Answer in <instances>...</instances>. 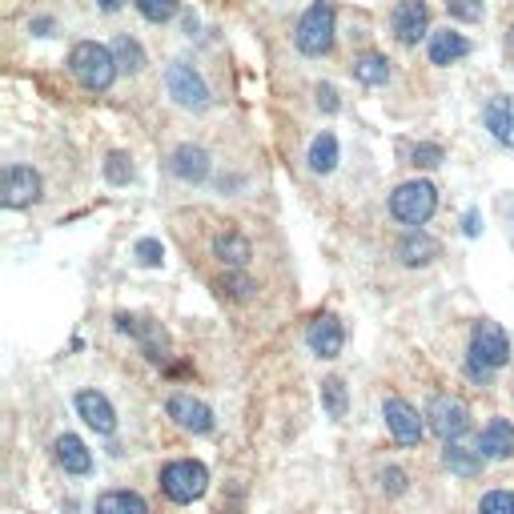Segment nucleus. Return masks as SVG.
Here are the masks:
<instances>
[{
  "label": "nucleus",
  "mask_w": 514,
  "mask_h": 514,
  "mask_svg": "<svg viewBox=\"0 0 514 514\" xmlns=\"http://www.w3.org/2000/svg\"><path fill=\"white\" fill-rule=\"evenodd\" d=\"M165 410H169V418H173L181 430H189V434H209V430H213V410H209L205 402H197L193 394H173Z\"/></svg>",
  "instance_id": "obj_11"
},
{
  "label": "nucleus",
  "mask_w": 514,
  "mask_h": 514,
  "mask_svg": "<svg viewBox=\"0 0 514 514\" xmlns=\"http://www.w3.org/2000/svg\"><path fill=\"white\" fill-rule=\"evenodd\" d=\"M506 53L514 57V29H510V37H506Z\"/></svg>",
  "instance_id": "obj_40"
},
{
  "label": "nucleus",
  "mask_w": 514,
  "mask_h": 514,
  "mask_svg": "<svg viewBox=\"0 0 514 514\" xmlns=\"http://www.w3.org/2000/svg\"><path fill=\"white\" fill-rule=\"evenodd\" d=\"M137 262H141L145 270L161 266V262H165V245H161L157 237H141V241H137Z\"/></svg>",
  "instance_id": "obj_32"
},
{
  "label": "nucleus",
  "mask_w": 514,
  "mask_h": 514,
  "mask_svg": "<svg viewBox=\"0 0 514 514\" xmlns=\"http://www.w3.org/2000/svg\"><path fill=\"white\" fill-rule=\"evenodd\" d=\"M354 77H358L362 85L378 89V85H386V81H390V61H386L382 53H362V57L354 61Z\"/></svg>",
  "instance_id": "obj_24"
},
{
  "label": "nucleus",
  "mask_w": 514,
  "mask_h": 514,
  "mask_svg": "<svg viewBox=\"0 0 514 514\" xmlns=\"http://www.w3.org/2000/svg\"><path fill=\"white\" fill-rule=\"evenodd\" d=\"M318 105H322L326 113H338V93H334V85H318Z\"/></svg>",
  "instance_id": "obj_36"
},
{
  "label": "nucleus",
  "mask_w": 514,
  "mask_h": 514,
  "mask_svg": "<svg viewBox=\"0 0 514 514\" xmlns=\"http://www.w3.org/2000/svg\"><path fill=\"white\" fill-rule=\"evenodd\" d=\"M117 330H121V334H133V338L141 342L145 358H149V362H157V366H165V358H169V338H165L161 322H149V318H129V314H117Z\"/></svg>",
  "instance_id": "obj_8"
},
{
  "label": "nucleus",
  "mask_w": 514,
  "mask_h": 514,
  "mask_svg": "<svg viewBox=\"0 0 514 514\" xmlns=\"http://www.w3.org/2000/svg\"><path fill=\"white\" fill-rule=\"evenodd\" d=\"M426 418H430V430L442 442H458L470 430V410L458 398H450V394H434L430 406H426Z\"/></svg>",
  "instance_id": "obj_7"
},
{
  "label": "nucleus",
  "mask_w": 514,
  "mask_h": 514,
  "mask_svg": "<svg viewBox=\"0 0 514 514\" xmlns=\"http://www.w3.org/2000/svg\"><path fill=\"white\" fill-rule=\"evenodd\" d=\"M466 53H470V41H466L462 33L442 29V33L430 37V61H434V65H454V61H462Z\"/></svg>",
  "instance_id": "obj_22"
},
{
  "label": "nucleus",
  "mask_w": 514,
  "mask_h": 514,
  "mask_svg": "<svg viewBox=\"0 0 514 514\" xmlns=\"http://www.w3.org/2000/svg\"><path fill=\"white\" fill-rule=\"evenodd\" d=\"M506 362H510V342H506L502 326L498 322H486V318L474 322V330H470V362H466L470 378L474 382H486Z\"/></svg>",
  "instance_id": "obj_1"
},
{
  "label": "nucleus",
  "mask_w": 514,
  "mask_h": 514,
  "mask_svg": "<svg viewBox=\"0 0 514 514\" xmlns=\"http://www.w3.org/2000/svg\"><path fill=\"white\" fill-rule=\"evenodd\" d=\"M442 253V245L430 237V233H422V229H410L402 241H398V262L402 266H430L434 262V257Z\"/></svg>",
  "instance_id": "obj_16"
},
{
  "label": "nucleus",
  "mask_w": 514,
  "mask_h": 514,
  "mask_svg": "<svg viewBox=\"0 0 514 514\" xmlns=\"http://www.w3.org/2000/svg\"><path fill=\"white\" fill-rule=\"evenodd\" d=\"M105 177H109L113 185H129V181H133V161H129V153H109V157H105Z\"/></svg>",
  "instance_id": "obj_30"
},
{
  "label": "nucleus",
  "mask_w": 514,
  "mask_h": 514,
  "mask_svg": "<svg viewBox=\"0 0 514 514\" xmlns=\"http://www.w3.org/2000/svg\"><path fill=\"white\" fill-rule=\"evenodd\" d=\"M478 450H482L486 458H510V454H514V426H510L506 418H490V426L482 430Z\"/></svg>",
  "instance_id": "obj_20"
},
{
  "label": "nucleus",
  "mask_w": 514,
  "mask_h": 514,
  "mask_svg": "<svg viewBox=\"0 0 514 514\" xmlns=\"http://www.w3.org/2000/svg\"><path fill=\"white\" fill-rule=\"evenodd\" d=\"M446 9H450V17H458V21H466V25L482 21V13H486L482 0H446Z\"/></svg>",
  "instance_id": "obj_33"
},
{
  "label": "nucleus",
  "mask_w": 514,
  "mask_h": 514,
  "mask_svg": "<svg viewBox=\"0 0 514 514\" xmlns=\"http://www.w3.org/2000/svg\"><path fill=\"white\" fill-rule=\"evenodd\" d=\"M161 490H165L169 502L189 506L209 490V470L201 462H193V458H177V462H169L161 470Z\"/></svg>",
  "instance_id": "obj_3"
},
{
  "label": "nucleus",
  "mask_w": 514,
  "mask_h": 514,
  "mask_svg": "<svg viewBox=\"0 0 514 514\" xmlns=\"http://www.w3.org/2000/svg\"><path fill=\"white\" fill-rule=\"evenodd\" d=\"M113 57H117V69H125V73H141L145 69V53H141V45L133 37H117L113 41Z\"/></svg>",
  "instance_id": "obj_26"
},
{
  "label": "nucleus",
  "mask_w": 514,
  "mask_h": 514,
  "mask_svg": "<svg viewBox=\"0 0 514 514\" xmlns=\"http://www.w3.org/2000/svg\"><path fill=\"white\" fill-rule=\"evenodd\" d=\"M69 73H73L89 93H105V89L113 85V77H117V57H113V49H105V45H97V41H81V45H73V53H69Z\"/></svg>",
  "instance_id": "obj_2"
},
{
  "label": "nucleus",
  "mask_w": 514,
  "mask_h": 514,
  "mask_svg": "<svg viewBox=\"0 0 514 514\" xmlns=\"http://www.w3.org/2000/svg\"><path fill=\"white\" fill-rule=\"evenodd\" d=\"M41 197V177H37V169H29V165H9L5 169V205L9 209H25V205H33Z\"/></svg>",
  "instance_id": "obj_12"
},
{
  "label": "nucleus",
  "mask_w": 514,
  "mask_h": 514,
  "mask_svg": "<svg viewBox=\"0 0 514 514\" xmlns=\"http://www.w3.org/2000/svg\"><path fill=\"white\" fill-rule=\"evenodd\" d=\"M390 25H394V37H398L402 45H418V41L426 37V29H430L426 0H398Z\"/></svg>",
  "instance_id": "obj_9"
},
{
  "label": "nucleus",
  "mask_w": 514,
  "mask_h": 514,
  "mask_svg": "<svg viewBox=\"0 0 514 514\" xmlns=\"http://www.w3.org/2000/svg\"><path fill=\"white\" fill-rule=\"evenodd\" d=\"M217 290H221L225 298H233V302H249L253 290H257V282H249L241 270H233V274H225V278L217 282Z\"/></svg>",
  "instance_id": "obj_27"
},
{
  "label": "nucleus",
  "mask_w": 514,
  "mask_h": 514,
  "mask_svg": "<svg viewBox=\"0 0 514 514\" xmlns=\"http://www.w3.org/2000/svg\"><path fill=\"white\" fill-rule=\"evenodd\" d=\"M137 9H141V17H145V21L165 25V21H173V17H177V0H137Z\"/></svg>",
  "instance_id": "obj_29"
},
{
  "label": "nucleus",
  "mask_w": 514,
  "mask_h": 514,
  "mask_svg": "<svg viewBox=\"0 0 514 514\" xmlns=\"http://www.w3.org/2000/svg\"><path fill=\"white\" fill-rule=\"evenodd\" d=\"M322 402L330 418H346V382L342 378H326L322 382Z\"/></svg>",
  "instance_id": "obj_28"
},
{
  "label": "nucleus",
  "mask_w": 514,
  "mask_h": 514,
  "mask_svg": "<svg viewBox=\"0 0 514 514\" xmlns=\"http://www.w3.org/2000/svg\"><path fill=\"white\" fill-rule=\"evenodd\" d=\"M338 165V137L334 133H318L310 145V169L314 173H334Z\"/></svg>",
  "instance_id": "obj_25"
},
{
  "label": "nucleus",
  "mask_w": 514,
  "mask_h": 514,
  "mask_svg": "<svg viewBox=\"0 0 514 514\" xmlns=\"http://www.w3.org/2000/svg\"><path fill=\"white\" fill-rule=\"evenodd\" d=\"M482 117H486V129H490V137L514 149V97H490Z\"/></svg>",
  "instance_id": "obj_17"
},
{
  "label": "nucleus",
  "mask_w": 514,
  "mask_h": 514,
  "mask_svg": "<svg viewBox=\"0 0 514 514\" xmlns=\"http://www.w3.org/2000/svg\"><path fill=\"white\" fill-rule=\"evenodd\" d=\"M382 418H386V426H390L394 442H402V446L422 442V418H418V410H414L406 398H398V394H394V398H386Z\"/></svg>",
  "instance_id": "obj_10"
},
{
  "label": "nucleus",
  "mask_w": 514,
  "mask_h": 514,
  "mask_svg": "<svg viewBox=\"0 0 514 514\" xmlns=\"http://www.w3.org/2000/svg\"><path fill=\"white\" fill-rule=\"evenodd\" d=\"M478 514H514V494H510V490H490V494H482Z\"/></svg>",
  "instance_id": "obj_31"
},
{
  "label": "nucleus",
  "mask_w": 514,
  "mask_h": 514,
  "mask_svg": "<svg viewBox=\"0 0 514 514\" xmlns=\"http://www.w3.org/2000/svg\"><path fill=\"white\" fill-rule=\"evenodd\" d=\"M33 29H37V37H49V29H53V21H37Z\"/></svg>",
  "instance_id": "obj_39"
},
{
  "label": "nucleus",
  "mask_w": 514,
  "mask_h": 514,
  "mask_svg": "<svg viewBox=\"0 0 514 514\" xmlns=\"http://www.w3.org/2000/svg\"><path fill=\"white\" fill-rule=\"evenodd\" d=\"M438 209V189L430 181H406L390 193V213L402 221V225H426L430 213Z\"/></svg>",
  "instance_id": "obj_4"
},
{
  "label": "nucleus",
  "mask_w": 514,
  "mask_h": 514,
  "mask_svg": "<svg viewBox=\"0 0 514 514\" xmlns=\"http://www.w3.org/2000/svg\"><path fill=\"white\" fill-rule=\"evenodd\" d=\"M414 165H422V169H434V165H442V145H414Z\"/></svg>",
  "instance_id": "obj_34"
},
{
  "label": "nucleus",
  "mask_w": 514,
  "mask_h": 514,
  "mask_svg": "<svg viewBox=\"0 0 514 514\" xmlns=\"http://www.w3.org/2000/svg\"><path fill=\"white\" fill-rule=\"evenodd\" d=\"M294 41L306 57H326L330 53V45H334V5L330 0H318V5L306 9V17L298 21Z\"/></svg>",
  "instance_id": "obj_5"
},
{
  "label": "nucleus",
  "mask_w": 514,
  "mask_h": 514,
  "mask_svg": "<svg viewBox=\"0 0 514 514\" xmlns=\"http://www.w3.org/2000/svg\"><path fill=\"white\" fill-rule=\"evenodd\" d=\"M165 89H169V97H173L181 109H193V113L209 109V85H205L201 73H197L193 65H185V61H173V65L165 69Z\"/></svg>",
  "instance_id": "obj_6"
},
{
  "label": "nucleus",
  "mask_w": 514,
  "mask_h": 514,
  "mask_svg": "<svg viewBox=\"0 0 514 514\" xmlns=\"http://www.w3.org/2000/svg\"><path fill=\"white\" fill-rule=\"evenodd\" d=\"M53 454H57V462H61L65 474H89L93 470V454L85 450V442L77 434H61L53 442Z\"/></svg>",
  "instance_id": "obj_19"
},
{
  "label": "nucleus",
  "mask_w": 514,
  "mask_h": 514,
  "mask_svg": "<svg viewBox=\"0 0 514 514\" xmlns=\"http://www.w3.org/2000/svg\"><path fill=\"white\" fill-rule=\"evenodd\" d=\"M466 233H470V237H474V233H478V213H474V209H470V213H466Z\"/></svg>",
  "instance_id": "obj_38"
},
{
  "label": "nucleus",
  "mask_w": 514,
  "mask_h": 514,
  "mask_svg": "<svg viewBox=\"0 0 514 514\" xmlns=\"http://www.w3.org/2000/svg\"><path fill=\"white\" fill-rule=\"evenodd\" d=\"M169 173L185 185H197L209 177V153L201 145H177L173 157H169Z\"/></svg>",
  "instance_id": "obj_15"
},
{
  "label": "nucleus",
  "mask_w": 514,
  "mask_h": 514,
  "mask_svg": "<svg viewBox=\"0 0 514 514\" xmlns=\"http://www.w3.org/2000/svg\"><path fill=\"white\" fill-rule=\"evenodd\" d=\"M306 342H310V350L318 358H338L342 346H346V330H342V322L334 314H318L310 322V330H306Z\"/></svg>",
  "instance_id": "obj_13"
},
{
  "label": "nucleus",
  "mask_w": 514,
  "mask_h": 514,
  "mask_svg": "<svg viewBox=\"0 0 514 514\" xmlns=\"http://www.w3.org/2000/svg\"><path fill=\"white\" fill-rule=\"evenodd\" d=\"M97 5H101L105 13H117V9H125V5H129V0H97Z\"/></svg>",
  "instance_id": "obj_37"
},
{
  "label": "nucleus",
  "mask_w": 514,
  "mask_h": 514,
  "mask_svg": "<svg viewBox=\"0 0 514 514\" xmlns=\"http://www.w3.org/2000/svg\"><path fill=\"white\" fill-rule=\"evenodd\" d=\"M97 514H149V502L133 490H105L97 498Z\"/></svg>",
  "instance_id": "obj_23"
},
{
  "label": "nucleus",
  "mask_w": 514,
  "mask_h": 514,
  "mask_svg": "<svg viewBox=\"0 0 514 514\" xmlns=\"http://www.w3.org/2000/svg\"><path fill=\"white\" fill-rule=\"evenodd\" d=\"M77 414H81L85 426L97 430V434H113V430H117V410H113V402H109L101 390H81V394H77Z\"/></svg>",
  "instance_id": "obj_14"
},
{
  "label": "nucleus",
  "mask_w": 514,
  "mask_h": 514,
  "mask_svg": "<svg viewBox=\"0 0 514 514\" xmlns=\"http://www.w3.org/2000/svg\"><path fill=\"white\" fill-rule=\"evenodd\" d=\"M213 253H217V262H221V266L245 270V266H249V257H253V245H249V237H241L237 229H225V233H217Z\"/></svg>",
  "instance_id": "obj_18"
},
{
  "label": "nucleus",
  "mask_w": 514,
  "mask_h": 514,
  "mask_svg": "<svg viewBox=\"0 0 514 514\" xmlns=\"http://www.w3.org/2000/svg\"><path fill=\"white\" fill-rule=\"evenodd\" d=\"M482 462H486L482 450H466V446H458V442H446V450H442V466H446L450 474H458V478L482 474Z\"/></svg>",
  "instance_id": "obj_21"
},
{
  "label": "nucleus",
  "mask_w": 514,
  "mask_h": 514,
  "mask_svg": "<svg viewBox=\"0 0 514 514\" xmlns=\"http://www.w3.org/2000/svg\"><path fill=\"white\" fill-rule=\"evenodd\" d=\"M382 490H386V494H402V490H406V470L386 466V470H382Z\"/></svg>",
  "instance_id": "obj_35"
}]
</instances>
